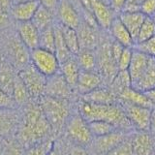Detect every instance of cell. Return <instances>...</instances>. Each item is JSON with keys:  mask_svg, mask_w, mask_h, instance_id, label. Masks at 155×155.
<instances>
[{"mask_svg": "<svg viewBox=\"0 0 155 155\" xmlns=\"http://www.w3.org/2000/svg\"><path fill=\"white\" fill-rule=\"evenodd\" d=\"M52 128L44 114L40 104L29 102L21 114V121L18 131V140L26 147L50 139Z\"/></svg>", "mask_w": 155, "mask_h": 155, "instance_id": "cell-1", "label": "cell"}, {"mask_svg": "<svg viewBox=\"0 0 155 155\" xmlns=\"http://www.w3.org/2000/svg\"><path fill=\"white\" fill-rule=\"evenodd\" d=\"M78 113L87 122L94 120H104L113 124L116 129L133 132L134 128L125 114L123 107L119 103L110 105H98L80 100L77 105Z\"/></svg>", "mask_w": 155, "mask_h": 155, "instance_id": "cell-2", "label": "cell"}, {"mask_svg": "<svg viewBox=\"0 0 155 155\" xmlns=\"http://www.w3.org/2000/svg\"><path fill=\"white\" fill-rule=\"evenodd\" d=\"M38 102L53 132L57 133L65 127L71 115L70 101L43 95Z\"/></svg>", "mask_w": 155, "mask_h": 155, "instance_id": "cell-3", "label": "cell"}, {"mask_svg": "<svg viewBox=\"0 0 155 155\" xmlns=\"http://www.w3.org/2000/svg\"><path fill=\"white\" fill-rule=\"evenodd\" d=\"M111 43H113V38L110 35L107 36L101 33L99 45L95 50L97 64H98L97 70L103 77L105 84H108V86L119 71L117 64L111 54Z\"/></svg>", "mask_w": 155, "mask_h": 155, "instance_id": "cell-4", "label": "cell"}, {"mask_svg": "<svg viewBox=\"0 0 155 155\" xmlns=\"http://www.w3.org/2000/svg\"><path fill=\"white\" fill-rule=\"evenodd\" d=\"M64 128L67 138L73 144L87 148L94 139L88 122L78 111L70 115Z\"/></svg>", "mask_w": 155, "mask_h": 155, "instance_id": "cell-5", "label": "cell"}, {"mask_svg": "<svg viewBox=\"0 0 155 155\" xmlns=\"http://www.w3.org/2000/svg\"><path fill=\"white\" fill-rule=\"evenodd\" d=\"M31 64L47 78L57 74L60 69V63L53 51L37 48L30 51Z\"/></svg>", "mask_w": 155, "mask_h": 155, "instance_id": "cell-6", "label": "cell"}, {"mask_svg": "<svg viewBox=\"0 0 155 155\" xmlns=\"http://www.w3.org/2000/svg\"><path fill=\"white\" fill-rule=\"evenodd\" d=\"M18 73L19 78L27 87L32 99L39 100L45 94L48 78L41 72H39L31 63L19 70Z\"/></svg>", "mask_w": 155, "mask_h": 155, "instance_id": "cell-7", "label": "cell"}, {"mask_svg": "<svg viewBox=\"0 0 155 155\" xmlns=\"http://www.w3.org/2000/svg\"><path fill=\"white\" fill-rule=\"evenodd\" d=\"M132 132L122 130H114L108 135L94 138L87 149L92 155H106L111 149L118 145Z\"/></svg>", "mask_w": 155, "mask_h": 155, "instance_id": "cell-8", "label": "cell"}, {"mask_svg": "<svg viewBox=\"0 0 155 155\" xmlns=\"http://www.w3.org/2000/svg\"><path fill=\"white\" fill-rule=\"evenodd\" d=\"M135 131H149L151 108L120 103Z\"/></svg>", "mask_w": 155, "mask_h": 155, "instance_id": "cell-9", "label": "cell"}, {"mask_svg": "<svg viewBox=\"0 0 155 155\" xmlns=\"http://www.w3.org/2000/svg\"><path fill=\"white\" fill-rule=\"evenodd\" d=\"M21 121V114L16 109H0V137L10 140L17 136Z\"/></svg>", "mask_w": 155, "mask_h": 155, "instance_id": "cell-10", "label": "cell"}, {"mask_svg": "<svg viewBox=\"0 0 155 155\" xmlns=\"http://www.w3.org/2000/svg\"><path fill=\"white\" fill-rule=\"evenodd\" d=\"M74 92L75 90L66 81L61 73L58 72L57 74L48 78L44 95L70 101L74 95Z\"/></svg>", "mask_w": 155, "mask_h": 155, "instance_id": "cell-11", "label": "cell"}, {"mask_svg": "<svg viewBox=\"0 0 155 155\" xmlns=\"http://www.w3.org/2000/svg\"><path fill=\"white\" fill-rule=\"evenodd\" d=\"M90 13L93 15L97 25L104 31L109 30L111 22L118 15L110 4L102 0H90Z\"/></svg>", "mask_w": 155, "mask_h": 155, "instance_id": "cell-12", "label": "cell"}, {"mask_svg": "<svg viewBox=\"0 0 155 155\" xmlns=\"http://www.w3.org/2000/svg\"><path fill=\"white\" fill-rule=\"evenodd\" d=\"M57 21L67 27L77 29L82 21L81 13L67 0H60L56 8Z\"/></svg>", "mask_w": 155, "mask_h": 155, "instance_id": "cell-13", "label": "cell"}, {"mask_svg": "<svg viewBox=\"0 0 155 155\" xmlns=\"http://www.w3.org/2000/svg\"><path fill=\"white\" fill-rule=\"evenodd\" d=\"M134 155H155V135L149 131H133L131 135Z\"/></svg>", "mask_w": 155, "mask_h": 155, "instance_id": "cell-14", "label": "cell"}, {"mask_svg": "<svg viewBox=\"0 0 155 155\" xmlns=\"http://www.w3.org/2000/svg\"><path fill=\"white\" fill-rule=\"evenodd\" d=\"M76 30L78 33V37H79L81 50L95 51L100 42L102 31L101 29L92 26L82 21Z\"/></svg>", "mask_w": 155, "mask_h": 155, "instance_id": "cell-15", "label": "cell"}, {"mask_svg": "<svg viewBox=\"0 0 155 155\" xmlns=\"http://www.w3.org/2000/svg\"><path fill=\"white\" fill-rule=\"evenodd\" d=\"M105 84V81L99 72L81 70L75 91H77L81 96H84Z\"/></svg>", "mask_w": 155, "mask_h": 155, "instance_id": "cell-16", "label": "cell"}, {"mask_svg": "<svg viewBox=\"0 0 155 155\" xmlns=\"http://www.w3.org/2000/svg\"><path fill=\"white\" fill-rule=\"evenodd\" d=\"M9 51L12 59L11 63L18 69V72L31 63L30 50H28L19 38L12 41L9 45Z\"/></svg>", "mask_w": 155, "mask_h": 155, "instance_id": "cell-17", "label": "cell"}, {"mask_svg": "<svg viewBox=\"0 0 155 155\" xmlns=\"http://www.w3.org/2000/svg\"><path fill=\"white\" fill-rule=\"evenodd\" d=\"M40 5L41 3L39 0H25L22 2L14 3L10 13L18 22L31 21Z\"/></svg>", "mask_w": 155, "mask_h": 155, "instance_id": "cell-18", "label": "cell"}, {"mask_svg": "<svg viewBox=\"0 0 155 155\" xmlns=\"http://www.w3.org/2000/svg\"><path fill=\"white\" fill-rule=\"evenodd\" d=\"M152 56H149L145 53L140 51L138 50L133 48V55H132V60L128 68V73L131 79V84L134 85L137 82L142 75L147 70L148 66V63L150 58Z\"/></svg>", "mask_w": 155, "mask_h": 155, "instance_id": "cell-19", "label": "cell"}, {"mask_svg": "<svg viewBox=\"0 0 155 155\" xmlns=\"http://www.w3.org/2000/svg\"><path fill=\"white\" fill-rule=\"evenodd\" d=\"M18 34L21 41L25 45L28 50H34L39 48L40 31L34 25L32 21L19 22L18 27Z\"/></svg>", "mask_w": 155, "mask_h": 155, "instance_id": "cell-20", "label": "cell"}, {"mask_svg": "<svg viewBox=\"0 0 155 155\" xmlns=\"http://www.w3.org/2000/svg\"><path fill=\"white\" fill-rule=\"evenodd\" d=\"M81 99L88 103L98 105H110L118 103L117 97L108 85L100 86L89 93L81 96Z\"/></svg>", "mask_w": 155, "mask_h": 155, "instance_id": "cell-21", "label": "cell"}, {"mask_svg": "<svg viewBox=\"0 0 155 155\" xmlns=\"http://www.w3.org/2000/svg\"><path fill=\"white\" fill-rule=\"evenodd\" d=\"M117 99L119 103L142 106L147 107V108H152L153 107L151 101L149 100L147 95L144 92L136 89L132 86L126 87L125 89L121 91L117 96Z\"/></svg>", "mask_w": 155, "mask_h": 155, "instance_id": "cell-22", "label": "cell"}, {"mask_svg": "<svg viewBox=\"0 0 155 155\" xmlns=\"http://www.w3.org/2000/svg\"><path fill=\"white\" fill-rule=\"evenodd\" d=\"M108 32L110 33V37L115 42L119 43L125 48H133L135 43L132 36H131L128 29L125 27V25L120 21L118 18V15L114 18V19L111 22L110 26L109 28Z\"/></svg>", "mask_w": 155, "mask_h": 155, "instance_id": "cell-23", "label": "cell"}, {"mask_svg": "<svg viewBox=\"0 0 155 155\" xmlns=\"http://www.w3.org/2000/svg\"><path fill=\"white\" fill-rule=\"evenodd\" d=\"M17 77L18 73L15 66L11 62L2 60L0 64V89L12 96Z\"/></svg>", "mask_w": 155, "mask_h": 155, "instance_id": "cell-24", "label": "cell"}, {"mask_svg": "<svg viewBox=\"0 0 155 155\" xmlns=\"http://www.w3.org/2000/svg\"><path fill=\"white\" fill-rule=\"evenodd\" d=\"M118 18L128 29L135 43L145 16L140 12H120L118 13Z\"/></svg>", "mask_w": 155, "mask_h": 155, "instance_id": "cell-25", "label": "cell"}, {"mask_svg": "<svg viewBox=\"0 0 155 155\" xmlns=\"http://www.w3.org/2000/svg\"><path fill=\"white\" fill-rule=\"evenodd\" d=\"M81 67L79 65L77 60L76 55H73L71 58H69L65 62H63L60 64V69L59 72L61 75L64 77L66 81L70 84V86L73 89H76L77 82L79 80V77L81 74Z\"/></svg>", "mask_w": 155, "mask_h": 155, "instance_id": "cell-26", "label": "cell"}, {"mask_svg": "<svg viewBox=\"0 0 155 155\" xmlns=\"http://www.w3.org/2000/svg\"><path fill=\"white\" fill-rule=\"evenodd\" d=\"M132 87L143 92L155 88V57L150 58L147 70Z\"/></svg>", "mask_w": 155, "mask_h": 155, "instance_id": "cell-27", "label": "cell"}, {"mask_svg": "<svg viewBox=\"0 0 155 155\" xmlns=\"http://www.w3.org/2000/svg\"><path fill=\"white\" fill-rule=\"evenodd\" d=\"M53 29H54V35H55V50L54 53L57 57L58 61L61 63L65 62L69 58L73 56L71 51H69V48H67L66 43L64 41L62 34V29H61V24L56 21L53 24Z\"/></svg>", "mask_w": 155, "mask_h": 155, "instance_id": "cell-28", "label": "cell"}, {"mask_svg": "<svg viewBox=\"0 0 155 155\" xmlns=\"http://www.w3.org/2000/svg\"><path fill=\"white\" fill-rule=\"evenodd\" d=\"M53 12L48 8L45 7L44 5H40L36 11L35 15L32 18V22L35 25L39 31H42L44 29L53 25L54 19H53Z\"/></svg>", "mask_w": 155, "mask_h": 155, "instance_id": "cell-29", "label": "cell"}, {"mask_svg": "<svg viewBox=\"0 0 155 155\" xmlns=\"http://www.w3.org/2000/svg\"><path fill=\"white\" fill-rule=\"evenodd\" d=\"M76 57L81 70L98 72V70H97L98 69V64H97V56L95 51L81 50Z\"/></svg>", "mask_w": 155, "mask_h": 155, "instance_id": "cell-30", "label": "cell"}, {"mask_svg": "<svg viewBox=\"0 0 155 155\" xmlns=\"http://www.w3.org/2000/svg\"><path fill=\"white\" fill-rule=\"evenodd\" d=\"M12 97L18 106H22V105L25 106L31 100L30 93H29L27 87L25 86V84H24L22 80L19 78L18 73V77L16 79V81H15Z\"/></svg>", "mask_w": 155, "mask_h": 155, "instance_id": "cell-31", "label": "cell"}, {"mask_svg": "<svg viewBox=\"0 0 155 155\" xmlns=\"http://www.w3.org/2000/svg\"><path fill=\"white\" fill-rule=\"evenodd\" d=\"M61 29H62L63 38H64L67 48H69V51H71L73 55H77L81 51L77 30L74 28L64 26V25H62V24H61Z\"/></svg>", "mask_w": 155, "mask_h": 155, "instance_id": "cell-32", "label": "cell"}, {"mask_svg": "<svg viewBox=\"0 0 155 155\" xmlns=\"http://www.w3.org/2000/svg\"><path fill=\"white\" fill-rule=\"evenodd\" d=\"M109 86H110V88L113 90L114 93L116 95V97H117L120 92L123 89H125L126 87L132 86L128 71L127 70L126 71H118V73L116 74L114 79L113 80V81L110 82Z\"/></svg>", "mask_w": 155, "mask_h": 155, "instance_id": "cell-33", "label": "cell"}, {"mask_svg": "<svg viewBox=\"0 0 155 155\" xmlns=\"http://www.w3.org/2000/svg\"><path fill=\"white\" fill-rule=\"evenodd\" d=\"M154 36H155V19L150 17H145L142 26H140L135 44L147 41Z\"/></svg>", "mask_w": 155, "mask_h": 155, "instance_id": "cell-34", "label": "cell"}, {"mask_svg": "<svg viewBox=\"0 0 155 155\" xmlns=\"http://www.w3.org/2000/svg\"><path fill=\"white\" fill-rule=\"evenodd\" d=\"M39 48H45V50L54 52V50H55V35H54L53 25L40 31Z\"/></svg>", "mask_w": 155, "mask_h": 155, "instance_id": "cell-35", "label": "cell"}, {"mask_svg": "<svg viewBox=\"0 0 155 155\" xmlns=\"http://www.w3.org/2000/svg\"><path fill=\"white\" fill-rule=\"evenodd\" d=\"M88 124L93 138L102 137V136L108 135L111 132H114V130H118L113 124L104 120H94L91 121V122H88Z\"/></svg>", "mask_w": 155, "mask_h": 155, "instance_id": "cell-36", "label": "cell"}, {"mask_svg": "<svg viewBox=\"0 0 155 155\" xmlns=\"http://www.w3.org/2000/svg\"><path fill=\"white\" fill-rule=\"evenodd\" d=\"M53 143H54V142L51 138L43 140V142L34 143L30 147H26L24 155H48Z\"/></svg>", "mask_w": 155, "mask_h": 155, "instance_id": "cell-37", "label": "cell"}, {"mask_svg": "<svg viewBox=\"0 0 155 155\" xmlns=\"http://www.w3.org/2000/svg\"><path fill=\"white\" fill-rule=\"evenodd\" d=\"M133 133V132H132ZM131 133L123 142H121L118 145H116L110 152L106 155H134L133 147H132V140H131Z\"/></svg>", "mask_w": 155, "mask_h": 155, "instance_id": "cell-38", "label": "cell"}, {"mask_svg": "<svg viewBox=\"0 0 155 155\" xmlns=\"http://www.w3.org/2000/svg\"><path fill=\"white\" fill-rule=\"evenodd\" d=\"M1 151V155H24L25 150L23 148V145L18 140H10L6 142Z\"/></svg>", "mask_w": 155, "mask_h": 155, "instance_id": "cell-39", "label": "cell"}, {"mask_svg": "<svg viewBox=\"0 0 155 155\" xmlns=\"http://www.w3.org/2000/svg\"><path fill=\"white\" fill-rule=\"evenodd\" d=\"M133 48L142 51L149 56L155 57V36L142 43L135 44Z\"/></svg>", "mask_w": 155, "mask_h": 155, "instance_id": "cell-40", "label": "cell"}, {"mask_svg": "<svg viewBox=\"0 0 155 155\" xmlns=\"http://www.w3.org/2000/svg\"><path fill=\"white\" fill-rule=\"evenodd\" d=\"M132 55H133V48H124V50L117 61V68L119 71L128 70L131 60H132Z\"/></svg>", "mask_w": 155, "mask_h": 155, "instance_id": "cell-41", "label": "cell"}, {"mask_svg": "<svg viewBox=\"0 0 155 155\" xmlns=\"http://www.w3.org/2000/svg\"><path fill=\"white\" fill-rule=\"evenodd\" d=\"M16 102L14 101L13 97L0 89V109H16Z\"/></svg>", "mask_w": 155, "mask_h": 155, "instance_id": "cell-42", "label": "cell"}, {"mask_svg": "<svg viewBox=\"0 0 155 155\" xmlns=\"http://www.w3.org/2000/svg\"><path fill=\"white\" fill-rule=\"evenodd\" d=\"M140 11L145 17L153 18L155 16V0H144L140 5Z\"/></svg>", "mask_w": 155, "mask_h": 155, "instance_id": "cell-43", "label": "cell"}, {"mask_svg": "<svg viewBox=\"0 0 155 155\" xmlns=\"http://www.w3.org/2000/svg\"><path fill=\"white\" fill-rule=\"evenodd\" d=\"M144 0H126L121 12H140V5Z\"/></svg>", "mask_w": 155, "mask_h": 155, "instance_id": "cell-44", "label": "cell"}, {"mask_svg": "<svg viewBox=\"0 0 155 155\" xmlns=\"http://www.w3.org/2000/svg\"><path fill=\"white\" fill-rule=\"evenodd\" d=\"M124 48L125 47L120 45L119 43L113 40V43H111V54H113V57H114V61L116 62V64H117V61L119 59L121 53H122V51L124 50Z\"/></svg>", "mask_w": 155, "mask_h": 155, "instance_id": "cell-45", "label": "cell"}, {"mask_svg": "<svg viewBox=\"0 0 155 155\" xmlns=\"http://www.w3.org/2000/svg\"><path fill=\"white\" fill-rule=\"evenodd\" d=\"M69 155H92L86 147H80V145L73 144L69 148Z\"/></svg>", "mask_w": 155, "mask_h": 155, "instance_id": "cell-46", "label": "cell"}, {"mask_svg": "<svg viewBox=\"0 0 155 155\" xmlns=\"http://www.w3.org/2000/svg\"><path fill=\"white\" fill-rule=\"evenodd\" d=\"M10 23L9 12L0 6V29L6 28Z\"/></svg>", "mask_w": 155, "mask_h": 155, "instance_id": "cell-47", "label": "cell"}, {"mask_svg": "<svg viewBox=\"0 0 155 155\" xmlns=\"http://www.w3.org/2000/svg\"><path fill=\"white\" fill-rule=\"evenodd\" d=\"M126 3V0H109V4L116 13H120L122 11L124 5Z\"/></svg>", "mask_w": 155, "mask_h": 155, "instance_id": "cell-48", "label": "cell"}, {"mask_svg": "<svg viewBox=\"0 0 155 155\" xmlns=\"http://www.w3.org/2000/svg\"><path fill=\"white\" fill-rule=\"evenodd\" d=\"M59 1L60 0H39V2H40L42 5H44L45 7L51 10L52 12L54 11V10H56Z\"/></svg>", "mask_w": 155, "mask_h": 155, "instance_id": "cell-49", "label": "cell"}, {"mask_svg": "<svg viewBox=\"0 0 155 155\" xmlns=\"http://www.w3.org/2000/svg\"><path fill=\"white\" fill-rule=\"evenodd\" d=\"M149 132L155 135V106L151 108V114H150V123H149Z\"/></svg>", "mask_w": 155, "mask_h": 155, "instance_id": "cell-50", "label": "cell"}, {"mask_svg": "<svg viewBox=\"0 0 155 155\" xmlns=\"http://www.w3.org/2000/svg\"><path fill=\"white\" fill-rule=\"evenodd\" d=\"M12 5H13L12 0H0V6L8 12L11 11Z\"/></svg>", "mask_w": 155, "mask_h": 155, "instance_id": "cell-51", "label": "cell"}, {"mask_svg": "<svg viewBox=\"0 0 155 155\" xmlns=\"http://www.w3.org/2000/svg\"><path fill=\"white\" fill-rule=\"evenodd\" d=\"M48 155H62L61 153V149L60 147H58V144L54 142V143H53L51 149L50 150V152H48Z\"/></svg>", "mask_w": 155, "mask_h": 155, "instance_id": "cell-52", "label": "cell"}, {"mask_svg": "<svg viewBox=\"0 0 155 155\" xmlns=\"http://www.w3.org/2000/svg\"><path fill=\"white\" fill-rule=\"evenodd\" d=\"M145 94L147 95V97L149 98V100L151 101V103L153 104V106H155V88L150 89L147 92H144Z\"/></svg>", "mask_w": 155, "mask_h": 155, "instance_id": "cell-53", "label": "cell"}, {"mask_svg": "<svg viewBox=\"0 0 155 155\" xmlns=\"http://www.w3.org/2000/svg\"><path fill=\"white\" fill-rule=\"evenodd\" d=\"M5 143H6V140H5L2 137H0V150H2Z\"/></svg>", "mask_w": 155, "mask_h": 155, "instance_id": "cell-54", "label": "cell"}, {"mask_svg": "<svg viewBox=\"0 0 155 155\" xmlns=\"http://www.w3.org/2000/svg\"><path fill=\"white\" fill-rule=\"evenodd\" d=\"M22 1H25V0H12L13 4L14 3H18V2H22Z\"/></svg>", "mask_w": 155, "mask_h": 155, "instance_id": "cell-55", "label": "cell"}, {"mask_svg": "<svg viewBox=\"0 0 155 155\" xmlns=\"http://www.w3.org/2000/svg\"><path fill=\"white\" fill-rule=\"evenodd\" d=\"M102 1H104V2H106V3H108V4H109V0H102Z\"/></svg>", "mask_w": 155, "mask_h": 155, "instance_id": "cell-56", "label": "cell"}, {"mask_svg": "<svg viewBox=\"0 0 155 155\" xmlns=\"http://www.w3.org/2000/svg\"><path fill=\"white\" fill-rule=\"evenodd\" d=\"M1 62H2V58H1V56H0V64H1Z\"/></svg>", "mask_w": 155, "mask_h": 155, "instance_id": "cell-57", "label": "cell"}, {"mask_svg": "<svg viewBox=\"0 0 155 155\" xmlns=\"http://www.w3.org/2000/svg\"><path fill=\"white\" fill-rule=\"evenodd\" d=\"M153 18H154V19H155V16H154V17H153Z\"/></svg>", "mask_w": 155, "mask_h": 155, "instance_id": "cell-58", "label": "cell"}]
</instances>
